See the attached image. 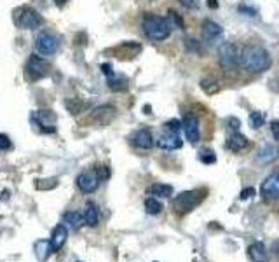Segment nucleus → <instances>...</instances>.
I'll return each instance as SVG.
<instances>
[{"label": "nucleus", "mask_w": 279, "mask_h": 262, "mask_svg": "<svg viewBox=\"0 0 279 262\" xmlns=\"http://www.w3.org/2000/svg\"><path fill=\"white\" fill-rule=\"evenodd\" d=\"M241 62L243 65H245V68L253 73L265 72V70H269L272 65L271 54H269L264 47H255V46L246 47L241 56Z\"/></svg>", "instance_id": "f257e3e1"}, {"label": "nucleus", "mask_w": 279, "mask_h": 262, "mask_svg": "<svg viewBox=\"0 0 279 262\" xmlns=\"http://www.w3.org/2000/svg\"><path fill=\"white\" fill-rule=\"evenodd\" d=\"M142 28L147 37H149L150 40H154V42L168 39L169 33H171V27H169L168 21H166L164 18H161V16L152 14V12L143 16Z\"/></svg>", "instance_id": "f03ea898"}, {"label": "nucleus", "mask_w": 279, "mask_h": 262, "mask_svg": "<svg viewBox=\"0 0 279 262\" xmlns=\"http://www.w3.org/2000/svg\"><path fill=\"white\" fill-rule=\"evenodd\" d=\"M12 18H14V23L23 30H35L42 25V18L38 16V12L31 7H27V5L16 9Z\"/></svg>", "instance_id": "7ed1b4c3"}, {"label": "nucleus", "mask_w": 279, "mask_h": 262, "mask_svg": "<svg viewBox=\"0 0 279 262\" xmlns=\"http://www.w3.org/2000/svg\"><path fill=\"white\" fill-rule=\"evenodd\" d=\"M201 201H203V196L199 194V191H185V193H180L175 197L173 206H175V212L178 215H185V213L192 212Z\"/></svg>", "instance_id": "20e7f679"}, {"label": "nucleus", "mask_w": 279, "mask_h": 262, "mask_svg": "<svg viewBox=\"0 0 279 262\" xmlns=\"http://www.w3.org/2000/svg\"><path fill=\"white\" fill-rule=\"evenodd\" d=\"M218 58H220V65L225 72H230V70H236L239 62H241V56L237 53L236 46L230 42H225L220 46L218 49Z\"/></svg>", "instance_id": "39448f33"}, {"label": "nucleus", "mask_w": 279, "mask_h": 262, "mask_svg": "<svg viewBox=\"0 0 279 262\" xmlns=\"http://www.w3.org/2000/svg\"><path fill=\"white\" fill-rule=\"evenodd\" d=\"M31 123L42 133H54L56 131V117L51 110H35L31 114Z\"/></svg>", "instance_id": "423d86ee"}, {"label": "nucleus", "mask_w": 279, "mask_h": 262, "mask_svg": "<svg viewBox=\"0 0 279 262\" xmlns=\"http://www.w3.org/2000/svg\"><path fill=\"white\" fill-rule=\"evenodd\" d=\"M60 47V39H58L54 33H49V32H42L38 35L37 40H35V49H37L38 54H54Z\"/></svg>", "instance_id": "0eeeda50"}, {"label": "nucleus", "mask_w": 279, "mask_h": 262, "mask_svg": "<svg viewBox=\"0 0 279 262\" xmlns=\"http://www.w3.org/2000/svg\"><path fill=\"white\" fill-rule=\"evenodd\" d=\"M51 70V65L44 58L37 56V54H31L30 60L27 63V75H30V79H38V77H46Z\"/></svg>", "instance_id": "6e6552de"}, {"label": "nucleus", "mask_w": 279, "mask_h": 262, "mask_svg": "<svg viewBox=\"0 0 279 262\" xmlns=\"http://www.w3.org/2000/svg\"><path fill=\"white\" fill-rule=\"evenodd\" d=\"M99 182H101V180H99L96 170L84 171V173H81L79 177H77V187L81 189V193L91 194V193H94V191L98 189Z\"/></svg>", "instance_id": "1a4fd4ad"}, {"label": "nucleus", "mask_w": 279, "mask_h": 262, "mask_svg": "<svg viewBox=\"0 0 279 262\" xmlns=\"http://www.w3.org/2000/svg\"><path fill=\"white\" fill-rule=\"evenodd\" d=\"M262 196L265 201L279 199V171L267 177L262 184Z\"/></svg>", "instance_id": "9d476101"}, {"label": "nucleus", "mask_w": 279, "mask_h": 262, "mask_svg": "<svg viewBox=\"0 0 279 262\" xmlns=\"http://www.w3.org/2000/svg\"><path fill=\"white\" fill-rule=\"evenodd\" d=\"M131 143L133 147L140 149V151H149L154 147V136H152V131L149 128H142V130H138L133 136H131Z\"/></svg>", "instance_id": "9b49d317"}, {"label": "nucleus", "mask_w": 279, "mask_h": 262, "mask_svg": "<svg viewBox=\"0 0 279 262\" xmlns=\"http://www.w3.org/2000/svg\"><path fill=\"white\" fill-rule=\"evenodd\" d=\"M185 130V136L188 138L190 143H195L201 140V130H199V119L194 116H185L184 123H182Z\"/></svg>", "instance_id": "f8f14e48"}, {"label": "nucleus", "mask_w": 279, "mask_h": 262, "mask_svg": "<svg viewBox=\"0 0 279 262\" xmlns=\"http://www.w3.org/2000/svg\"><path fill=\"white\" fill-rule=\"evenodd\" d=\"M184 145L180 135L178 133H173V131H166L164 135L157 138V147H161L164 151H176Z\"/></svg>", "instance_id": "ddd939ff"}, {"label": "nucleus", "mask_w": 279, "mask_h": 262, "mask_svg": "<svg viewBox=\"0 0 279 262\" xmlns=\"http://www.w3.org/2000/svg\"><path fill=\"white\" fill-rule=\"evenodd\" d=\"M66 238H68V231H66V228L63 226V224H60V226H56L53 231V236H51L49 243H51V252H60L63 248V245H65Z\"/></svg>", "instance_id": "4468645a"}, {"label": "nucleus", "mask_w": 279, "mask_h": 262, "mask_svg": "<svg viewBox=\"0 0 279 262\" xmlns=\"http://www.w3.org/2000/svg\"><path fill=\"white\" fill-rule=\"evenodd\" d=\"M140 51H142V46H140L138 42H124L119 47H115L114 53L117 54L121 60H127V58L131 60V58H134V56H138Z\"/></svg>", "instance_id": "2eb2a0df"}, {"label": "nucleus", "mask_w": 279, "mask_h": 262, "mask_svg": "<svg viewBox=\"0 0 279 262\" xmlns=\"http://www.w3.org/2000/svg\"><path fill=\"white\" fill-rule=\"evenodd\" d=\"M222 27L218 23H215V21L211 20H204L203 21V39L204 40H215L217 37H220L222 35Z\"/></svg>", "instance_id": "dca6fc26"}, {"label": "nucleus", "mask_w": 279, "mask_h": 262, "mask_svg": "<svg viewBox=\"0 0 279 262\" xmlns=\"http://www.w3.org/2000/svg\"><path fill=\"white\" fill-rule=\"evenodd\" d=\"M279 158V149L276 145H271V143H265L262 147V151L258 152V161L262 164H269V163L276 161Z\"/></svg>", "instance_id": "f3484780"}, {"label": "nucleus", "mask_w": 279, "mask_h": 262, "mask_svg": "<svg viewBox=\"0 0 279 262\" xmlns=\"http://www.w3.org/2000/svg\"><path fill=\"white\" fill-rule=\"evenodd\" d=\"M84 219H86V224H88V226H91V228H96V226H98V224H99V208H98V204L93 203V201H89V203L86 204Z\"/></svg>", "instance_id": "a211bd4d"}, {"label": "nucleus", "mask_w": 279, "mask_h": 262, "mask_svg": "<svg viewBox=\"0 0 279 262\" xmlns=\"http://www.w3.org/2000/svg\"><path fill=\"white\" fill-rule=\"evenodd\" d=\"M248 252H249V257H251L253 262H269L267 250H265L264 243H260V241L253 243Z\"/></svg>", "instance_id": "6ab92c4d"}, {"label": "nucleus", "mask_w": 279, "mask_h": 262, "mask_svg": "<svg viewBox=\"0 0 279 262\" xmlns=\"http://www.w3.org/2000/svg\"><path fill=\"white\" fill-rule=\"evenodd\" d=\"M246 145H248V138L241 133H232L227 140V147L232 152H241L243 149H246Z\"/></svg>", "instance_id": "aec40b11"}, {"label": "nucleus", "mask_w": 279, "mask_h": 262, "mask_svg": "<svg viewBox=\"0 0 279 262\" xmlns=\"http://www.w3.org/2000/svg\"><path fill=\"white\" fill-rule=\"evenodd\" d=\"M84 222H86V219L81 212H68L63 215V224H68L73 231L81 229L82 226H84Z\"/></svg>", "instance_id": "412c9836"}, {"label": "nucleus", "mask_w": 279, "mask_h": 262, "mask_svg": "<svg viewBox=\"0 0 279 262\" xmlns=\"http://www.w3.org/2000/svg\"><path fill=\"white\" fill-rule=\"evenodd\" d=\"M149 194L157 197H169L173 194V187L168 184H154L149 187Z\"/></svg>", "instance_id": "4be33fe9"}, {"label": "nucleus", "mask_w": 279, "mask_h": 262, "mask_svg": "<svg viewBox=\"0 0 279 262\" xmlns=\"http://www.w3.org/2000/svg\"><path fill=\"white\" fill-rule=\"evenodd\" d=\"M35 254H37V259L38 262H46V259L49 257V254H53L51 252V243L49 241H37L35 243Z\"/></svg>", "instance_id": "5701e85b"}, {"label": "nucleus", "mask_w": 279, "mask_h": 262, "mask_svg": "<svg viewBox=\"0 0 279 262\" xmlns=\"http://www.w3.org/2000/svg\"><path fill=\"white\" fill-rule=\"evenodd\" d=\"M145 210L149 215H159V213L162 212V203L161 201H157V197H147Z\"/></svg>", "instance_id": "b1692460"}, {"label": "nucleus", "mask_w": 279, "mask_h": 262, "mask_svg": "<svg viewBox=\"0 0 279 262\" xmlns=\"http://www.w3.org/2000/svg\"><path fill=\"white\" fill-rule=\"evenodd\" d=\"M201 89H203L206 95H215V93L220 91V86H218V82L215 81V79L204 77L203 81H201Z\"/></svg>", "instance_id": "393cba45"}, {"label": "nucleus", "mask_w": 279, "mask_h": 262, "mask_svg": "<svg viewBox=\"0 0 279 262\" xmlns=\"http://www.w3.org/2000/svg\"><path fill=\"white\" fill-rule=\"evenodd\" d=\"M108 88L114 89V91H123V89L127 88V81H126V79H123V77H115L114 79V75H112V77L108 79Z\"/></svg>", "instance_id": "a878e982"}, {"label": "nucleus", "mask_w": 279, "mask_h": 262, "mask_svg": "<svg viewBox=\"0 0 279 262\" xmlns=\"http://www.w3.org/2000/svg\"><path fill=\"white\" fill-rule=\"evenodd\" d=\"M199 161L204 163V164H213V163L217 161V156H215V152L210 151V149H204V151L199 152Z\"/></svg>", "instance_id": "bb28decb"}, {"label": "nucleus", "mask_w": 279, "mask_h": 262, "mask_svg": "<svg viewBox=\"0 0 279 262\" xmlns=\"http://www.w3.org/2000/svg\"><path fill=\"white\" fill-rule=\"evenodd\" d=\"M249 123H251L253 128H262L265 123L264 114H262V112H256V110L251 112V114H249Z\"/></svg>", "instance_id": "cd10ccee"}, {"label": "nucleus", "mask_w": 279, "mask_h": 262, "mask_svg": "<svg viewBox=\"0 0 279 262\" xmlns=\"http://www.w3.org/2000/svg\"><path fill=\"white\" fill-rule=\"evenodd\" d=\"M168 18H169V23L175 25L176 28H180V30H184V28H185L184 20H182L180 14H178L176 11H171V9H169V11H168Z\"/></svg>", "instance_id": "c85d7f7f"}, {"label": "nucleus", "mask_w": 279, "mask_h": 262, "mask_svg": "<svg viewBox=\"0 0 279 262\" xmlns=\"http://www.w3.org/2000/svg\"><path fill=\"white\" fill-rule=\"evenodd\" d=\"M237 12H239V14L249 16V18H256V16H258V11H256L255 7H251V5H248V4L237 5Z\"/></svg>", "instance_id": "c756f323"}, {"label": "nucleus", "mask_w": 279, "mask_h": 262, "mask_svg": "<svg viewBox=\"0 0 279 262\" xmlns=\"http://www.w3.org/2000/svg\"><path fill=\"white\" fill-rule=\"evenodd\" d=\"M164 126H166V130H168V131H173V133H178V131H180L182 128H184V126H182V123H180V121H178V119H171V121H168V123H166Z\"/></svg>", "instance_id": "7c9ffc66"}, {"label": "nucleus", "mask_w": 279, "mask_h": 262, "mask_svg": "<svg viewBox=\"0 0 279 262\" xmlns=\"http://www.w3.org/2000/svg\"><path fill=\"white\" fill-rule=\"evenodd\" d=\"M185 44H187L188 49L194 51V53H197V54H203V53H204L203 47H201V44H199L197 40H194V39H187V40H185Z\"/></svg>", "instance_id": "2f4dec72"}, {"label": "nucleus", "mask_w": 279, "mask_h": 262, "mask_svg": "<svg viewBox=\"0 0 279 262\" xmlns=\"http://www.w3.org/2000/svg\"><path fill=\"white\" fill-rule=\"evenodd\" d=\"M96 173H98V177L101 182L110 178V170H108V166H98V168H96Z\"/></svg>", "instance_id": "473e14b6"}, {"label": "nucleus", "mask_w": 279, "mask_h": 262, "mask_svg": "<svg viewBox=\"0 0 279 262\" xmlns=\"http://www.w3.org/2000/svg\"><path fill=\"white\" fill-rule=\"evenodd\" d=\"M46 184H40V182H37V189H53V187H56L58 185V180H54V178H51V180H44Z\"/></svg>", "instance_id": "72a5a7b5"}, {"label": "nucleus", "mask_w": 279, "mask_h": 262, "mask_svg": "<svg viewBox=\"0 0 279 262\" xmlns=\"http://www.w3.org/2000/svg\"><path fill=\"white\" fill-rule=\"evenodd\" d=\"M11 140H9L7 135H0V151H7V149H11Z\"/></svg>", "instance_id": "f704fd0d"}, {"label": "nucleus", "mask_w": 279, "mask_h": 262, "mask_svg": "<svg viewBox=\"0 0 279 262\" xmlns=\"http://www.w3.org/2000/svg\"><path fill=\"white\" fill-rule=\"evenodd\" d=\"M255 196V189L253 187H246V189L241 191V194H239V199H248V197Z\"/></svg>", "instance_id": "c9c22d12"}, {"label": "nucleus", "mask_w": 279, "mask_h": 262, "mask_svg": "<svg viewBox=\"0 0 279 262\" xmlns=\"http://www.w3.org/2000/svg\"><path fill=\"white\" fill-rule=\"evenodd\" d=\"M227 126L230 128V130H239V126H241V123H239V119H236V117H229L227 119Z\"/></svg>", "instance_id": "e433bc0d"}, {"label": "nucleus", "mask_w": 279, "mask_h": 262, "mask_svg": "<svg viewBox=\"0 0 279 262\" xmlns=\"http://www.w3.org/2000/svg\"><path fill=\"white\" fill-rule=\"evenodd\" d=\"M271 131L276 140H279V121H272L271 123Z\"/></svg>", "instance_id": "4c0bfd02"}, {"label": "nucleus", "mask_w": 279, "mask_h": 262, "mask_svg": "<svg viewBox=\"0 0 279 262\" xmlns=\"http://www.w3.org/2000/svg\"><path fill=\"white\" fill-rule=\"evenodd\" d=\"M101 70H103V73H105V75H108V77H112V75H114V72H112V66L108 65V63H103V65H101Z\"/></svg>", "instance_id": "58836bf2"}, {"label": "nucleus", "mask_w": 279, "mask_h": 262, "mask_svg": "<svg viewBox=\"0 0 279 262\" xmlns=\"http://www.w3.org/2000/svg\"><path fill=\"white\" fill-rule=\"evenodd\" d=\"M182 5H185L187 9H195V0H180Z\"/></svg>", "instance_id": "ea45409f"}, {"label": "nucleus", "mask_w": 279, "mask_h": 262, "mask_svg": "<svg viewBox=\"0 0 279 262\" xmlns=\"http://www.w3.org/2000/svg\"><path fill=\"white\" fill-rule=\"evenodd\" d=\"M208 7L217 9L218 7V2H217V0H208Z\"/></svg>", "instance_id": "a19ab883"}, {"label": "nucleus", "mask_w": 279, "mask_h": 262, "mask_svg": "<svg viewBox=\"0 0 279 262\" xmlns=\"http://www.w3.org/2000/svg\"><path fill=\"white\" fill-rule=\"evenodd\" d=\"M66 2H68V0H54V4L60 5V7H63V5H65Z\"/></svg>", "instance_id": "79ce46f5"}]
</instances>
